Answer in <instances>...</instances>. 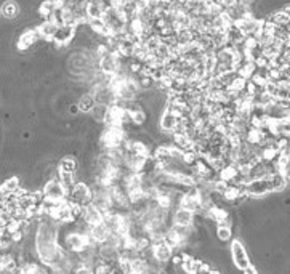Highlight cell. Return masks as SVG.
<instances>
[{"instance_id": "obj_1", "label": "cell", "mask_w": 290, "mask_h": 274, "mask_svg": "<svg viewBox=\"0 0 290 274\" xmlns=\"http://www.w3.org/2000/svg\"><path fill=\"white\" fill-rule=\"evenodd\" d=\"M67 199L74 202V204H79V206H89L92 204L93 200V191H92V186L89 183L85 181H77V184L72 188V191L69 192Z\"/></svg>"}, {"instance_id": "obj_2", "label": "cell", "mask_w": 290, "mask_h": 274, "mask_svg": "<svg viewBox=\"0 0 290 274\" xmlns=\"http://www.w3.org/2000/svg\"><path fill=\"white\" fill-rule=\"evenodd\" d=\"M42 191H43V196H45V200H50V202H63L67 199V191L64 189L59 180L45 181Z\"/></svg>"}, {"instance_id": "obj_3", "label": "cell", "mask_w": 290, "mask_h": 274, "mask_svg": "<svg viewBox=\"0 0 290 274\" xmlns=\"http://www.w3.org/2000/svg\"><path fill=\"white\" fill-rule=\"evenodd\" d=\"M231 255H233V261H234L237 269L245 271L247 268L252 266L249 255H247V252H245V249H244V245H242L241 241L236 239V241L231 242Z\"/></svg>"}, {"instance_id": "obj_4", "label": "cell", "mask_w": 290, "mask_h": 274, "mask_svg": "<svg viewBox=\"0 0 290 274\" xmlns=\"http://www.w3.org/2000/svg\"><path fill=\"white\" fill-rule=\"evenodd\" d=\"M194 214L191 210L184 209V207H177L172 214V223L173 226H181V228H188V226H194Z\"/></svg>"}, {"instance_id": "obj_5", "label": "cell", "mask_w": 290, "mask_h": 274, "mask_svg": "<svg viewBox=\"0 0 290 274\" xmlns=\"http://www.w3.org/2000/svg\"><path fill=\"white\" fill-rule=\"evenodd\" d=\"M245 191H247V196H265V194L272 192L269 176L263 180H253L250 183H245Z\"/></svg>"}, {"instance_id": "obj_6", "label": "cell", "mask_w": 290, "mask_h": 274, "mask_svg": "<svg viewBox=\"0 0 290 274\" xmlns=\"http://www.w3.org/2000/svg\"><path fill=\"white\" fill-rule=\"evenodd\" d=\"M153 252L154 257L162 263H170L173 257V249L164 241H153Z\"/></svg>"}, {"instance_id": "obj_7", "label": "cell", "mask_w": 290, "mask_h": 274, "mask_svg": "<svg viewBox=\"0 0 290 274\" xmlns=\"http://www.w3.org/2000/svg\"><path fill=\"white\" fill-rule=\"evenodd\" d=\"M84 222L89 225V226H98L101 223H104V214L100 210V209H96L93 204H89V206H85V210H84V217H82Z\"/></svg>"}, {"instance_id": "obj_8", "label": "cell", "mask_w": 290, "mask_h": 274, "mask_svg": "<svg viewBox=\"0 0 290 274\" xmlns=\"http://www.w3.org/2000/svg\"><path fill=\"white\" fill-rule=\"evenodd\" d=\"M177 127H178V119L165 108L164 112H162V116H161V120H159V128L164 131V133L173 135L175 131H177Z\"/></svg>"}, {"instance_id": "obj_9", "label": "cell", "mask_w": 290, "mask_h": 274, "mask_svg": "<svg viewBox=\"0 0 290 274\" xmlns=\"http://www.w3.org/2000/svg\"><path fill=\"white\" fill-rule=\"evenodd\" d=\"M125 109H127L128 116L131 119V123H135V125H143V123L146 122V112L138 103H135V101L127 103Z\"/></svg>"}, {"instance_id": "obj_10", "label": "cell", "mask_w": 290, "mask_h": 274, "mask_svg": "<svg viewBox=\"0 0 290 274\" xmlns=\"http://www.w3.org/2000/svg\"><path fill=\"white\" fill-rule=\"evenodd\" d=\"M269 183H271L272 192H279V191H282L287 186L288 180H287V176L284 173L277 172V173H272L269 176Z\"/></svg>"}, {"instance_id": "obj_11", "label": "cell", "mask_w": 290, "mask_h": 274, "mask_svg": "<svg viewBox=\"0 0 290 274\" xmlns=\"http://www.w3.org/2000/svg\"><path fill=\"white\" fill-rule=\"evenodd\" d=\"M58 169L61 173H76L77 172V161L71 156H64L58 164Z\"/></svg>"}, {"instance_id": "obj_12", "label": "cell", "mask_w": 290, "mask_h": 274, "mask_svg": "<svg viewBox=\"0 0 290 274\" xmlns=\"http://www.w3.org/2000/svg\"><path fill=\"white\" fill-rule=\"evenodd\" d=\"M95 106H96L95 96H93L92 93H89V95H84L82 98L79 100V106H77V108L81 109L82 112H92Z\"/></svg>"}, {"instance_id": "obj_13", "label": "cell", "mask_w": 290, "mask_h": 274, "mask_svg": "<svg viewBox=\"0 0 290 274\" xmlns=\"http://www.w3.org/2000/svg\"><path fill=\"white\" fill-rule=\"evenodd\" d=\"M108 112H109V108H108V106L96 104L95 108H93V111H92V116L95 117V120H98V122L106 123V119H108Z\"/></svg>"}, {"instance_id": "obj_14", "label": "cell", "mask_w": 290, "mask_h": 274, "mask_svg": "<svg viewBox=\"0 0 290 274\" xmlns=\"http://www.w3.org/2000/svg\"><path fill=\"white\" fill-rule=\"evenodd\" d=\"M21 188V183L18 178H10L2 184V194H15Z\"/></svg>"}, {"instance_id": "obj_15", "label": "cell", "mask_w": 290, "mask_h": 274, "mask_svg": "<svg viewBox=\"0 0 290 274\" xmlns=\"http://www.w3.org/2000/svg\"><path fill=\"white\" fill-rule=\"evenodd\" d=\"M216 236H218V239L220 241H223V242H228V241H231V228H228V226H218L216 229Z\"/></svg>"}, {"instance_id": "obj_16", "label": "cell", "mask_w": 290, "mask_h": 274, "mask_svg": "<svg viewBox=\"0 0 290 274\" xmlns=\"http://www.w3.org/2000/svg\"><path fill=\"white\" fill-rule=\"evenodd\" d=\"M244 274H258V272H257V269H255L253 266H250V268H247V269L244 271Z\"/></svg>"}, {"instance_id": "obj_17", "label": "cell", "mask_w": 290, "mask_h": 274, "mask_svg": "<svg viewBox=\"0 0 290 274\" xmlns=\"http://www.w3.org/2000/svg\"><path fill=\"white\" fill-rule=\"evenodd\" d=\"M210 274H220L218 271H212V272H210Z\"/></svg>"}]
</instances>
